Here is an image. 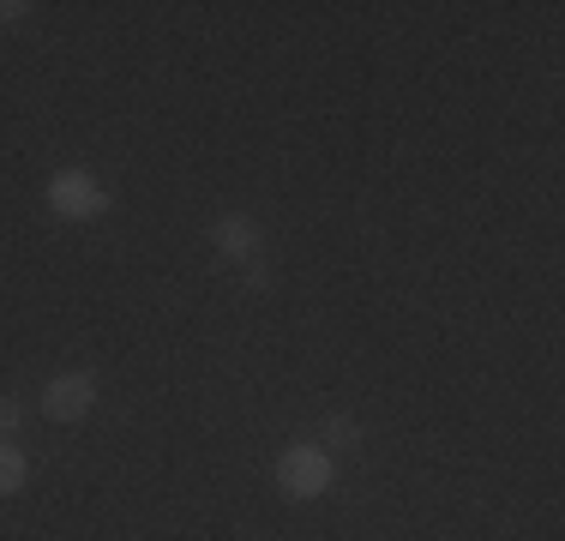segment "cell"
I'll list each match as a JSON object with an SVG mask.
<instances>
[{
	"label": "cell",
	"instance_id": "cell-8",
	"mask_svg": "<svg viewBox=\"0 0 565 541\" xmlns=\"http://www.w3.org/2000/svg\"><path fill=\"white\" fill-rule=\"evenodd\" d=\"M24 12H31V7H24V0H0V24H19Z\"/></svg>",
	"mask_w": 565,
	"mask_h": 541
},
{
	"label": "cell",
	"instance_id": "cell-6",
	"mask_svg": "<svg viewBox=\"0 0 565 541\" xmlns=\"http://www.w3.org/2000/svg\"><path fill=\"white\" fill-rule=\"evenodd\" d=\"M326 445H338V452L361 445V422H355V415H331V422H326Z\"/></svg>",
	"mask_w": 565,
	"mask_h": 541
},
{
	"label": "cell",
	"instance_id": "cell-7",
	"mask_svg": "<svg viewBox=\"0 0 565 541\" xmlns=\"http://www.w3.org/2000/svg\"><path fill=\"white\" fill-rule=\"evenodd\" d=\"M19 422H24V410L12 397H0V439H12V433H19Z\"/></svg>",
	"mask_w": 565,
	"mask_h": 541
},
{
	"label": "cell",
	"instance_id": "cell-3",
	"mask_svg": "<svg viewBox=\"0 0 565 541\" xmlns=\"http://www.w3.org/2000/svg\"><path fill=\"white\" fill-rule=\"evenodd\" d=\"M43 410H49V422H85L97 410V373H85V368L55 373L43 385Z\"/></svg>",
	"mask_w": 565,
	"mask_h": 541
},
{
	"label": "cell",
	"instance_id": "cell-2",
	"mask_svg": "<svg viewBox=\"0 0 565 541\" xmlns=\"http://www.w3.org/2000/svg\"><path fill=\"white\" fill-rule=\"evenodd\" d=\"M49 211L66 216V223H90V216L109 211V187L90 169H55L49 174Z\"/></svg>",
	"mask_w": 565,
	"mask_h": 541
},
{
	"label": "cell",
	"instance_id": "cell-4",
	"mask_svg": "<svg viewBox=\"0 0 565 541\" xmlns=\"http://www.w3.org/2000/svg\"><path fill=\"white\" fill-rule=\"evenodd\" d=\"M211 247H217L228 265H253L259 259V223L241 216V211H223L217 223H211Z\"/></svg>",
	"mask_w": 565,
	"mask_h": 541
},
{
	"label": "cell",
	"instance_id": "cell-5",
	"mask_svg": "<svg viewBox=\"0 0 565 541\" xmlns=\"http://www.w3.org/2000/svg\"><path fill=\"white\" fill-rule=\"evenodd\" d=\"M24 481H31V464H24V452H19L12 439H0V499H12Z\"/></svg>",
	"mask_w": 565,
	"mask_h": 541
},
{
	"label": "cell",
	"instance_id": "cell-1",
	"mask_svg": "<svg viewBox=\"0 0 565 541\" xmlns=\"http://www.w3.org/2000/svg\"><path fill=\"white\" fill-rule=\"evenodd\" d=\"M331 481H338V457L326 452V445H289V452L277 457V487L289 499H319L331 494Z\"/></svg>",
	"mask_w": 565,
	"mask_h": 541
}]
</instances>
